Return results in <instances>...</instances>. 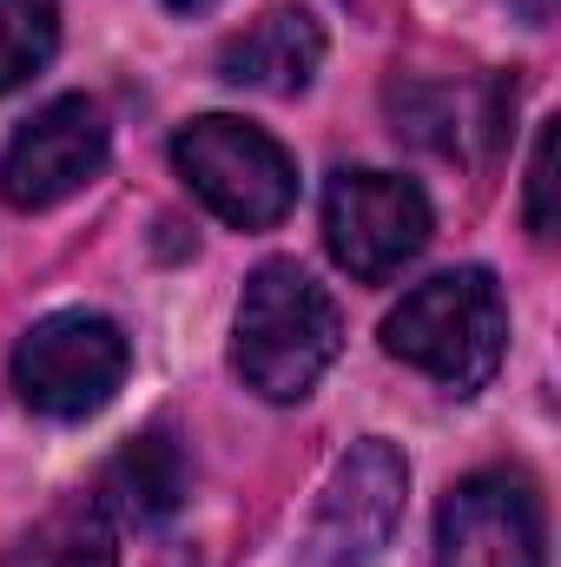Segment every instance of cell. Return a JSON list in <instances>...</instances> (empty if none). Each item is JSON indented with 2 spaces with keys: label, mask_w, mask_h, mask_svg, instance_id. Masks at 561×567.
<instances>
[{
  "label": "cell",
  "mask_w": 561,
  "mask_h": 567,
  "mask_svg": "<svg viewBox=\"0 0 561 567\" xmlns=\"http://www.w3.org/2000/svg\"><path fill=\"white\" fill-rule=\"evenodd\" d=\"M337 350H344V317L304 265L272 258L245 278L238 337H232V363H238L245 390H258L265 403H297L317 390V377L337 363Z\"/></svg>",
  "instance_id": "obj_1"
},
{
  "label": "cell",
  "mask_w": 561,
  "mask_h": 567,
  "mask_svg": "<svg viewBox=\"0 0 561 567\" xmlns=\"http://www.w3.org/2000/svg\"><path fill=\"white\" fill-rule=\"evenodd\" d=\"M384 350L422 377H436L449 396H476L502 370V350H509L502 284L482 265L436 271L384 317Z\"/></svg>",
  "instance_id": "obj_2"
},
{
  "label": "cell",
  "mask_w": 561,
  "mask_h": 567,
  "mask_svg": "<svg viewBox=\"0 0 561 567\" xmlns=\"http://www.w3.org/2000/svg\"><path fill=\"white\" fill-rule=\"evenodd\" d=\"M172 165L192 185V198L205 212H218L238 231H272L284 212L297 205V165L265 126H245L232 113H205L192 126H178Z\"/></svg>",
  "instance_id": "obj_3"
},
{
  "label": "cell",
  "mask_w": 561,
  "mask_h": 567,
  "mask_svg": "<svg viewBox=\"0 0 561 567\" xmlns=\"http://www.w3.org/2000/svg\"><path fill=\"white\" fill-rule=\"evenodd\" d=\"M126 370H133V350H126L120 323L93 317V310H53L13 350V390H20V403L33 416H53V423L100 416L120 396Z\"/></svg>",
  "instance_id": "obj_4"
},
{
  "label": "cell",
  "mask_w": 561,
  "mask_h": 567,
  "mask_svg": "<svg viewBox=\"0 0 561 567\" xmlns=\"http://www.w3.org/2000/svg\"><path fill=\"white\" fill-rule=\"evenodd\" d=\"M404 495H410V462L397 442L364 435L324 482L304 542H297V567H370L397 522H404Z\"/></svg>",
  "instance_id": "obj_5"
},
{
  "label": "cell",
  "mask_w": 561,
  "mask_h": 567,
  "mask_svg": "<svg viewBox=\"0 0 561 567\" xmlns=\"http://www.w3.org/2000/svg\"><path fill=\"white\" fill-rule=\"evenodd\" d=\"M324 245L357 284H390L429 245V198L417 178L344 165L324 185Z\"/></svg>",
  "instance_id": "obj_6"
},
{
  "label": "cell",
  "mask_w": 561,
  "mask_h": 567,
  "mask_svg": "<svg viewBox=\"0 0 561 567\" xmlns=\"http://www.w3.org/2000/svg\"><path fill=\"white\" fill-rule=\"evenodd\" d=\"M106 152H113L106 113L86 93H67V100L40 106L0 152V198L13 212H47L73 192H86L106 172Z\"/></svg>",
  "instance_id": "obj_7"
},
{
  "label": "cell",
  "mask_w": 561,
  "mask_h": 567,
  "mask_svg": "<svg viewBox=\"0 0 561 567\" xmlns=\"http://www.w3.org/2000/svg\"><path fill=\"white\" fill-rule=\"evenodd\" d=\"M549 528L522 475H469L436 508V567H542Z\"/></svg>",
  "instance_id": "obj_8"
},
{
  "label": "cell",
  "mask_w": 561,
  "mask_h": 567,
  "mask_svg": "<svg viewBox=\"0 0 561 567\" xmlns=\"http://www.w3.org/2000/svg\"><path fill=\"white\" fill-rule=\"evenodd\" d=\"M317 66H324V27L304 7H265L218 53V80L225 86L272 93V100H297L317 80Z\"/></svg>",
  "instance_id": "obj_9"
},
{
  "label": "cell",
  "mask_w": 561,
  "mask_h": 567,
  "mask_svg": "<svg viewBox=\"0 0 561 567\" xmlns=\"http://www.w3.org/2000/svg\"><path fill=\"white\" fill-rule=\"evenodd\" d=\"M178 502H185V455H178L172 435H140V442H126V449L106 462L100 495H93L100 515L140 522V528L145 522H165Z\"/></svg>",
  "instance_id": "obj_10"
},
{
  "label": "cell",
  "mask_w": 561,
  "mask_h": 567,
  "mask_svg": "<svg viewBox=\"0 0 561 567\" xmlns=\"http://www.w3.org/2000/svg\"><path fill=\"white\" fill-rule=\"evenodd\" d=\"M60 47V0H0V93L27 86Z\"/></svg>",
  "instance_id": "obj_11"
},
{
  "label": "cell",
  "mask_w": 561,
  "mask_h": 567,
  "mask_svg": "<svg viewBox=\"0 0 561 567\" xmlns=\"http://www.w3.org/2000/svg\"><path fill=\"white\" fill-rule=\"evenodd\" d=\"M555 152H561V126L549 120L536 133V158H529V231L542 245L555 238Z\"/></svg>",
  "instance_id": "obj_12"
},
{
  "label": "cell",
  "mask_w": 561,
  "mask_h": 567,
  "mask_svg": "<svg viewBox=\"0 0 561 567\" xmlns=\"http://www.w3.org/2000/svg\"><path fill=\"white\" fill-rule=\"evenodd\" d=\"M47 561H53V567H120V561H113L106 515H100V508H86V522H80L60 548H47Z\"/></svg>",
  "instance_id": "obj_13"
},
{
  "label": "cell",
  "mask_w": 561,
  "mask_h": 567,
  "mask_svg": "<svg viewBox=\"0 0 561 567\" xmlns=\"http://www.w3.org/2000/svg\"><path fill=\"white\" fill-rule=\"evenodd\" d=\"M509 7H516L529 27H549V20H555V0H509Z\"/></svg>",
  "instance_id": "obj_14"
},
{
  "label": "cell",
  "mask_w": 561,
  "mask_h": 567,
  "mask_svg": "<svg viewBox=\"0 0 561 567\" xmlns=\"http://www.w3.org/2000/svg\"><path fill=\"white\" fill-rule=\"evenodd\" d=\"M0 567H53V561H47V548H27V555H7Z\"/></svg>",
  "instance_id": "obj_15"
},
{
  "label": "cell",
  "mask_w": 561,
  "mask_h": 567,
  "mask_svg": "<svg viewBox=\"0 0 561 567\" xmlns=\"http://www.w3.org/2000/svg\"><path fill=\"white\" fill-rule=\"evenodd\" d=\"M172 13H205V7H218V0H165Z\"/></svg>",
  "instance_id": "obj_16"
}]
</instances>
